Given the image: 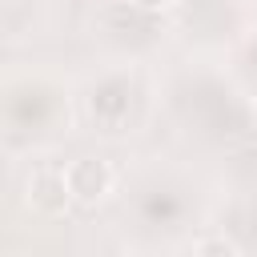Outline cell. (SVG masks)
<instances>
[{
  "label": "cell",
  "mask_w": 257,
  "mask_h": 257,
  "mask_svg": "<svg viewBox=\"0 0 257 257\" xmlns=\"http://www.w3.org/2000/svg\"><path fill=\"white\" fill-rule=\"evenodd\" d=\"M133 8H141V12H165L173 0H128Z\"/></svg>",
  "instance_id": "4"
},
{
  "label": "cell",
  "mask_w": 257,
  "mask_h": 257,
  "mask_svg": "<svg viewBox=\"0 0 257 257\" xmlns=\"http://www.w3.org/2000/svg\"><path fill=\"white\" fill-rule=\"evenodd\" d=\"M249 116H253V128H257V100H253V108H249Z\"/></svg>",
  "instance_id": "5"
},
{
  "label": "cell",
  "mask_w": 257,
  "mask_h": 257,
  "mask_svg": "<svg viewBox=\"0 0 257 257\" xmlns=\"http://www.w3.org/2000/svg\"><path fill=\"white\" fill-rule=\"evenodd\" d=\"M24 201L36 217H64L68 205H72V193H68V181H64V169H36L24 185Z\"/></svg>",
  "instance_id": "2"
},
{
  "label": "cell",
  "mask_w": 257,
  "mask_h": 257,
  "mask_svg": "<svg viewBox=\"0 0 257 257\" xmlns=\"http://www.w3.org/2000/svg\"><path fill=\"white\" fill-rule=\"evenodd\" d=\"M193 253H197V257H237L241 245H237L233 237H225V233H213V237H201V241L193 245Z\"/></svg>",
  "instance_id": "3"
},
{
  "label": "cell",
  "mask_w": 257,
  "mask_h": 257,
  "mask_svg": "<svg viewBox=\"0 0 257 257\" xmlns=\"http://www.w3.org/2000/svg\"><path fill=\"white\" fill-rule=\"evenodd\" d=\"M64 181H68L72 205H100L116 189V169L104 157H76L64 169Z\"/></svg>",
  "instance_id": "1"
}]
</instances>
